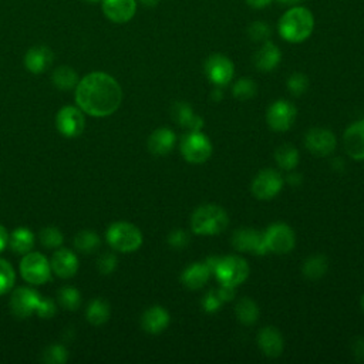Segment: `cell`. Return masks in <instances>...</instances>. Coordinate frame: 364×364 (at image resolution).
<instances>
[{
	"instance_id": "cell-23",
	"label": "cell",
	"mask_w": 364,
	"mask_h": 364,
	"mask_svg": "<svg viewBox=\"0 0 364 364\" xmlns=\"http://www.w3.org/2000/svg\"><path fill=\"white\" fill-rule=\"evenodd\" d=\"M175 145V134L168 128L154 131L148 139V148L155 155H165L172 151Z\"/></svg>"
},
{
	"instance_id": "cell-1",
	"label": "cell",
	"mask_w": 364,
	"mask_h": 364,
	"mask_svg": "<svg viewBox=\"0 0 364 364\" xmlns=\"http://www.w3.org/2000/svg\"><path fill=\"white\" fill-rule=\"evenodd\" d=\"M122 101V90L107 73L94 71L82 77L75 87V102L80 109L92 117L114 114Z\"/></svg>"
},
{
	"instance_id": "cell-41",
	"label": "cell",
	"mask_w": 364,
	"mask_h": 364,
	"mask_svg": "<svg viewBox=\"0 0 364 364\" xmlns=\"http://www.w3.org/2000/svg\"><path fill=\"white\" fill-rule=\"evenodd\" d=\"M220 303H223V301H222V300H220V297L218 296L216 290H215V291H209V293L203 297V300H202V306H203V309H205L206 311H209V313L216 311V310L219 309Z\"/></svg>"
},
{
	"instance_id": "cell-38",
	"label": "cell",
	"mask_w": 364,
	"mask_h": 364,
	"mask_svg": "<svg viewBox=\"0 0 364 364\" xmlns=\"http://www.w3.org/2000/svg\"><path fill=\"white\" fill-rule=\"evenodd\" d=\"M247 34H249L252 41H262L263 43V41L269 40V37L272 34V28L264 21H253L247 27Z\"/></svg>"
},
{
	"instance_id": "cell-49",
	"label": "cell",
	"mask_w": 364,
	"mask_h": 364,
	"mask_svg": "<svg viewBox=\"0 0 364 364\" xmlns=\"http://www.w3.org/2000/svg\"><path fill=\"white\" fill-rule=\"evenodd\" d=\"M277 1H280L282 4H287V6H297L303 0H277Z\"/></svg>"
},
{
	"instance_id": "cell-2",
	"label": "cell",
	"mask_w": 364,
	"mask_h": 364,
	"mask_svg": "<svg viewBox=\"0 0 364 364\" xmlns=\"http://www.w3.org/2000/svg\"><path fill=\"white\" fill-rule=\"evenodd\" d=\"M279 34L289 43L307 40L314 30V16L303 6H293L283 13L279 20Z\"/></svg>"
},
{
	"instance_id": "cell-26",
	"label": "cell",
	"mask_w": 364,
	"mask_h": 364,
	"mask_svg": "<svg viewBox=\"0 0 364 364\" xmlns=\"http://www.w3.org/2000/svg\"><path fill=\"white\" fill-rule=\"evenodd\" d=\"M9 245L16 253L26 255L34 246V235L27 228H17L9 236Z\"/></svg>"
},
{
	"instance_id": "cell-32",
	"label": "cell",
	"mask_w": 364,
	"mask_h": 364,
	"mask_svg": "<svg viewBox=\"0 0 364 364\" xmlns=\"http://www.w3.org/2000/svg\"><path fill=\"white\" fill-rule=\"evenodd\" d=\"M101 240L95 232L91 230H81L74 237V246L81 253H91L98 249Z\"/></svg>"
},
{
	"instance_id": "cell-13",
	"label": "cell",
	"mask_w": 364,
	"mask_h": 364,
	"mask_svg": "<svg viewBox=\"0 0 364 364\" xmlns=\"http://www.w3.org/2000/svg\"><path fill=\"white\" fill-rule=\"evenodd\" d=\"M282 186V175L274 169H264L253 179L252 192L259 199H270L279 193Z\"/></svg>"
},
{
	"instance_id": "cell-3",
	"label": "cell",
	"mask_w": 364,
	"mask_h": 364,
	"mask_svg": "<svg viewBox=\"0 0 364 364\" xmlns=\"http://www.w3.org/2000/svg\"><path fill=\"white\" fill-rule=\"evenodd\" d=\"M228 223V213L218 205L198 208L191 219V228L196 235H216L225 230Z\"/></svg>"
},
{
	"instance_id": "cell-9",
	"label": "cell",
	"mask_w": 364,
	"mask_h": 364,
	"mask_svg": "<svg viewBox=\"0 0 364 364\" xmlns=\"http://www.w3.org/2000/svg\"><path fill=\"white\" fill-rule=\"evenodd\" d=\"M205 73L210 82L218 87L228 85L233 78L235 67L233 63L222 54H212L205 61Z\"/></svg>"
},
{
	"instance_id": "cell-22",
	"label": "cell",
	"mask_w": 364,
	"mask_h": 364,
	"mask_svg": "<svg viewBox=\"0 0 364 364\" xmlns=\"http://www.w3.org/2000/svg\"><path fill=\"white\" fill-rule=\"evenodd\" d=\"M259 347L267 357H279L283 351V338L282 334L274 327H264L260 330Z\"/></svg>"
},
{
	"instance_id": "cell-36",
	"label": "cell",
	"mask_w": 364,
	"mask_h": 364,
	"mask_svg": "<svg viewBox=\"0 0 364 364\" xmlns=\"http://www.w3.org/2000/svg\"><path fill=\"white\" fill-rule=\"evenodd\" d=\"M63 240V233L54 226H47L40 230V242L46 247H58Z\"/></svg>"
},
{
	"instance_id": "cell-16",
	"label": "cell",
	"mask_w": 364,
	"mask_h": 364,
	"mask_svg": "<svg viewBox=\"0 0 364 364\" xmlns=\"http://www.w3.org/2000/svg\"><path fill=\"white\" fill-rule=\"evenodd\" d=\"M306 148L316 156H327L336 148V138L327 129L314 128L306 135Z\"/></svg>"
},
{
	"instance_id": "cell-31",
	"label": "cell",
	"mask_w": 364,
	"mask_h": 364,
	"mask_svg": "<svg viewBox=\"0 0 364 364\" xmlns=\"http://www.w3.org/2000/svg\"><path fill=\"white\" fill-rule=\"evenodd\" d=\"M236 317L243 324H253L259 317V307L250 299H240L236 304Z\"/></svg>"
},
{
	"instance_id": "cell-30",
	"label": "cell",
	"mask_w": 364,
	"mask_h": 364,
	"mask_svg": "<svg viewBox=\"0 0 364 364\" xmlns=\"http://www.w3.org/2000/svg\"><path fill=\"white\" fill-rule=\"evenodd\" d=\"M326 272H327V259L321 255L310 256L303 264L304 276L311 280H317V279L323 277L326 274Z\"/></svg>"
},
{
	"instance_id": "cell-8",
	"label": "cell",
	"mask_w": 364,
	"mask_h": 364,
	"mask_svg": "<svg viewBox=\"0 0 364 364\" xmlns=\"http://www.w3.org/2000/svg\"><path fill=\"white\" fill-rule=\"evenodd\" d=\"M269 252L284 255L294 247V233L284 223H274L263 233Z\"/></svg>"
},
{
	"instance_id": "cell-25",
	"label": "cell",
	"mask_w": 364,
	"mask_h": 364,
	"mask_svg": "<svg viewBox=\"0 0 364 364\" xmlns=\"http://www.w3.org/2000/svg\"><path fill=\"white\" fill-rule=\"evenodd\" d=\"M172 117L181 127L189 128L191 131H199L202 128V124H203L202 118L196 117L193 114L192 108L183 101H179V102L173 104Z\"/></svg>"
},
{
	"instance_id": "cell-50",
	"label": "cell",
	"mask_w": 364,
	"mask_h": 364,
	"mask_svg": "<svg viewBox=\"0 0 364 364\" xmlns=\"http://www.w3.org/2000/svg\"><path fill=\"white\" fill-rule=\"evenodd\" d=\"M223 97V94L220 92V90H215V94H213V98L215 100H220Z\"/></svg>"
},
{
	"instance_id": "cell-10",
	"label": "cell",
	"mask_w": 364,
	"mask_h": 364,
	"mask_svg": "<svg viewBox=\"0 0 364 364\" xmlns=\"http://www.w3.org/2000/svg\"><path fill=\"white\" fill-rule=\"evenodd\" d=\"M40 300V294L36 290L28 287H18L11 293L10 310L17 318H26L36 313Z\"/></svg>"
},
{
	"instance_id": "cell-40",
	"label": "cell",
	"mask_w": 364,
	"mask_h": 364,
	"mask_svg": "<svg viewBox=\"0 0 364 364\" xmlns=\"http://www.w3.org/2000/svg\"><path fill=\"white\" fill-rule=\"evenodd\" d=\"M97 267L100 270L101 274H109L115 270L117 267V257L112 253H104L98 262H97Z\"/></svg>"
},
{
	"instance_id": "cell-44",
	"label": "cell",
	"mask_w": 364,
	"mask_h": 364,
	"mask_svg": "<svg viewBox=\"0 0 364 364\" xmlns=\"http://www.w3.org/2000/svg\"><path fill=\"white\" fill-rule=\"evenodd\" d=\"M216 293H218V296L220 297L222 301H229V300H232L233 296H235V289H233V286L222 284V286L216 290Z\"/></svg>"
},
{
	"instance_id": "cell-42",
	"label": "cell",
	"mask_w": 364,
	"mask_h": 364,
	"mask_svg": "<svg viewBox=\"0 0 364 364\" xmlns=\"http://www.w3.org/2000/svg\"><path fill=\"white\" fill-rule=\"evenodd\" d=\"M36 314L43 317V318H50L55 314V304L53 300L46 299V300H40L38 307L36 310Z\"/></svg>"
},
{
	"instance_id": "cell-24",
	"label": "cell",
	"mask_w": 364,
	"mask_h": 364,
	"mask_svg": "<svg viewBox=\"0 0 364 364\" xmlns=\"http://www.w3.org/2000/svg\"><path fill=\"white\" fill-rule=\"evenodd\" d=\"M210 273L212 270L206 262L195 263V264H191L188 269H185V272L182 273V282L186 287L196 290L209 280Z\"/></svg>"
},
{
	"instance_id": "cell-28",
	"label": "cell",
	"mask_w": 364,
	"mask_h": 364,
	"mask_svg": "<svg viewBox=\"0 0 364 364\" xmlns=\"http://www.w3.org/2000/svg\"><path fill=\"white\" fill-rule=\"evenodd\" d=\"M111 310H109V304L104 300V299H94L85 311V317L88 320V323L94 324V326H101L104 324L108 318H109Z\"/></svg>"
},
{
	"instance_id": "cell-27",
	"label": "cell",
	"mask_w": 364,
	"mask_h": 364,
	"mask_svg": "<svg viewBox=\"0 0 364 364\" xmlns=\"http://www.w3.org/2000/svg\"><path fill=\"white\" fill-rule=\"evenodd\" d=\"M54 87H57L61 91H68L77 87L78 84V75L77 73L68 67V65H60L53 71L51 75Z\"/></svg>"
},
{
	"instance_id": "cell-51",
	"label": "cell",
	"mask_w": 364,
	"mask_h": 364,
	"mask_svg": "<svg viewBox=\"0 0 364 364\" xmlns=\"http://www.w3.org/2000/svg\"><path fill=\"white\" fill-rule=\"evenodd\" d=\"M87 1H90V3H97V1H101V0H87Z\"/></svg>"
},
{
	"instance_id": "cell-15",
	"label": "cell",
	"mask_w": 364,
	"mask_h": 364,
	"mask_svg": "<svg viewBox=\"0 0 364 364\" xmlns=\"http://www.w3.org/2000/svg\"><path fill=\"white\" fill-rule=\"evenodd\" d=\"M104 16L118 24L129 21L136 13V0H101Z\"/></svg>"
},
{
	"instance_id": "cell-17",
	"label": "cell",
	"mask_w": 364,
	"mask_h": 364,
	"mask_svg": "<svg viewBox=\"0 0 364 364\" xmlns=\"http://www.w3.org/2000/svg\"><path fill=\"white\" fill-rule=\"evenodd\" d=\"M344 148L346 152L353 158L364 159V119L351 124L344 132Z\"/></svg>"
},
{
	"instance_id": "cell-29",
	"label": "cell",
	"mask_w": 364,
	"mask_h": 364,
	"mask_svg": "<svg viewBox=\"0 0 364 364\" xmlns=\"http://www.w3.org/2000/svg\"><path fill=\"white\" fill-rule=\"evenodd\" d=\"M274 159L282 169L291 171L299 164V152L293 145L284 144L276 149Z\"/></svg>"
},
{
	"instance_id": "cell-35",
	"label": "cell",
	"mask_w": 364,
	"mask_h": 364,
	"mask_svg": "<svg viewBox=\"0 0 364 364\" xmlns=\"http://www.w3.org/2000/svg\"><path fill=\"white\" fill-rule=\"evenodd\" d=\"M14 270L11 264L0 257V296L7 293L14 284Z\"/></svg>"
},
{
	"instance_id": "cell-48",
	"label": "cell",
	"mask_w": 364,
	"mask_h": 364,
	"mask_svg": "<svg viewBox=\"0 0 364 364\" xmlns=\"http://www.w3.org/2000/svg\"><path fill=\"white\" fill-rule=\"evenodd\" d=\"M138 1L145 7H155L159 3V0H138Z\"/></svg>"
},
{
	"instance_id": "cell-21",
	"label": "cell",
	"mask_w": 364,
	"mask_h": 364,
	"mask_svg": "<svg viewBox=\"0 0 364 364\" xmlns=\"http://www.w3.org/2000/svg\"><path fill=\"white\" fill-rule=\"evenodd\" d=\"M169 324V314L161 306L149 307L141 317V326L146 333L158 334Z\"/></svg>"
},
{
	"instance_id": "cell-37",
	"label": "cell",
	"mask_w": 364,
	"mask_h": 364,
	"mask_svg": "<svg viewBox=\"0 0 364 364\" xmlns=\"http://www.w3.org/2000/svg\"><path fill=\"white\" fill-rule=\"evenodd\" d=\"M68 358V353L64 346L61 344H53L47 347L43 353V360L50 364H63Z\"/></svg>"
},
{
	"instance_id": "cell-34",
	"label": "cell",
	"mask_w": 364,
	"mask_h": 364,
	"mask_svg": "<svg viewBox=\"0 0 364 364\" xmlns=\"http://www.w3.org/2000/svg\"><path fill=\"white\" fill-rule=\"evenodd\" d=\"M232 92L237 100H249L256 94V84L250 78H240L233 84Z\"/></svg>"
},
{
	"instance_id": "cell-19",
	"label": "cell",
	"mask_w": 364,
	"mask_h": 364,
	"mask_svg": "<svg viewBox=\"0 0 364 364\" xmlns=\"http://www.w3.org/2000/svg\"><path fill=\"white\" fill-rule=\"evenodd\" d=\"M51 270L61 279L73 277L78 270V259L68 249H60L53 255Z\"/></svg>"
},
{
	"instance_id": "cell-52",
	"label": "cell",
	"mask_w": 364,
	"mask_h": 364,
	"mask_svg": "<svg viewBox=\"0 0 364 364\" xmlns=\"http://www.w3.org/2000/svg\"><path fill=\"white\" fill-rule=\"evenodd\" d=\"M361 304H363V309H364V296H363V300H361Z\"/></svg>"
},
{
	"instance_id": "cell-14",
	"label": "cell",
	"mask_w": 364,
	"mask_h": 364,
	"mask_svg": "<svg viewBox=\"0 0 364 364\" xmlns=\"http://www.w3.org/2000/svg\"><path fill=\"white\" fill-rule=\"evenodd\" d=\"M266 119L272 129L280 132L287 131L296 119V108L289 101H276L267 109Z\"/></svg>"
},
{
	"instance_id": "cell-46",
	"label": "cell",
	"mask_w": 364,
	"mask_h": 364,
	"mask_svg": "<svg viewBox=\"0 0 364 364\" xmlns=\"http://www.w3.org/2000/svg\"><path fill=\"white\" fill-rule=\"evenodd\" d=\"M7 245H9V233H7L6 228L3 225H0V252H3Z\"/></svg>"
},
{
	"instance_id": "cell-6",
	"label": "cell",
	"mask_w": 364,
	"mask_h": 364,
	"mask_svg": "<svg viewBox=\"0 0 364 364\" xmlns=\"http://www.w3.org/2000/svg\"><path fill=\"white\" fill-rule=\"evenodd\" d=\"M213 272L218 280L220 282V284L235 287L247 277L249 266L242 257L225 256V257H219Z\"/></svg>"
},
{
	"instance_id": "cell-7",
	"label": "cell",
	"mask_w": 364,
	"mask_h": 364,
	"mask_svg": "<svg viewBox=\"0 0 364 364\" xmlns=\"http://www.w3.org/2000/svg\"><path fill=\"white\" fill-rule=\"evenodd\" d=\"M181 152L188 162L202 164L212 154L210 141L199 131H191L181 141Z\"/></svg>"
},
{
	"instance_id": "cell-39",
	"label": "cell",
	"mask_w": 364,
	"mask_h": 364,
	"mask_svg": "<svg viewBox=\"0 0 364 364\" xmlns=\"http://www.w3.org/2000/svg\"><path fill=\"white\" fill-rule=\"evenodd\" d=\"M287 88L293 95H301L309 88V80L301 73H294L287 80Z\"/></svg>"
},
{
	"instance_id": "cell-5",
	"label": "cell",
	"mask_w": 364,
	"mask_h": 364,
	"mask_svg": "<svg viewBox=\"0 0 364 364\" xmlns=\"http://www.w3.org/2000/svg\"><path fill=\"white\" fill-rule=\"evenodd\" d=\"M51 266L47 257L38 252H28L20 262L21 277L30 284H43L50 280Z\"/></svg>"
},
{
	"instance_id": "cell-11",
	"label": "cell",
	"mask_w": 364,
	"mask_h": 364,
	"mask_svg": "<svg viewBox=\"0 0 364 364\" xmlns=\"http://www.w3.org/2000/svg\"><path fill=\"white\" fill-rule=\"evenodd\" d=\"M84 115L81 112V109L75 108V107H63L55 117V125L57 129L60 131V134H63L67 138H74L78 136L82 129H84Z\"/></svg>"
},
{
	"instance_id": "cell-33",
	"label": "cell",
	"mask_w": 364,
	"mask_h": 364,
	"mask_svg": "<svg viewBox=\"0 0 364 364\" xmlns=\"http://www.w3.org/2000/svg\"><path fill=\"white\" fill-rule=\"evenodd\" d=\"M58 301L60 304L67 310H77L81 304V296L80 291L74 287H63L58 291Z\"/></svg>"
},
{
	"instance_id": "cell-18",
	"label": "cell",
	"mask_w": 364,
	"mask_h": 364,
	"mask_svg": "<svg viewBox=\"0 0 364 364\" xmlns=\"http://www.w3.org/2000/svg\"><path fill=\"white\" fill-rule=\"evenodd\" d=\"M54 54L47 46H34L24 55V65L33 74L44 73L53 63Z\"/></svg>"
},
{
	"instance_id": "cell-4",
	"label": "cell",
	"mask_w": 364,
	"mask_h": 364,
	"mask_svg": "<svg viewBox=\"0 0 364 364\" xmlns=\"http://www.w3.org/2000/svg\"><path fill=\"white\" fill-rule=\"evenodd\" d=\"M107 240L112 249L129 253L142 245V233L132 223L115 222L107 230Z\"/></svg>"
},
{
	"instance_id": "cell-47",
	"label": "cell",
	"mask_w": 364,
	"mask_h": 364,
	"mask_svg": "<svg viewBox=\"0 0 364 364\" xmlns=\"http://www.w3.org/2000/svg\"><path fill=\"white\" fill-rule=\"evenodd\" d=\"M273 0H246V3L252 7V9H264L267 7Z\"/></svg>"
},
{
	"instance_id": "cell-43",
	"label": "cell",
	"mask_w": 364,
	"mask_h": 364,
	"mask_svg": "<svg viewBox=\"0 0 364 364\" xmlns=\"http://www.w3.org/2000/svg\"><path fill=\"white\" fill-rule=\"evenodd\" d=\"M188 242H189V239H188V236H186V233H185L183 230H173V232L169 235V237H168V243H169L172 247H175V249L183 247Z\"/></svg>"
},
{
	"instance_id": "cell-20",
	"label": "cell",
	"mask_w": 364,
	"mask_h": 364,
	"mask_svg": "<svg viewBox=\"0 0 364 364\" xmlns=\"http://www.w3.org/2000/svg\"><path fill=\"white\" fill-rule=\"evenodd\" d=\"M282 60V53L279 50V47L272 43L270 40L263 41V44L260 46V48L256 51L255 57H253V63L260 70V71H272L277 67V64Z\"/></svg>"
},
{
	"instance_id": "cell-45",
	"label": "cell",
	"mask_w": 364,
	"mask_h": 364,
	"mask_svg": "<svg viewBox=\"0 0 364 364\" xmlns=\"http://www.w3.org/2000/svg\"><path fill=\"white\" fill-rule=\"evenodd\" d=\"M353 353H354V355H355L357 360L364 361V338H357V340H354Z\"/></svg>"
},
{
	"instance_id": "cell-12",
	"label": "cell",
	"mask_w": 364,
	"mask_h": 364,
	"mask_svg": "<svg viewBox=\"0 0 364 364\" xmlns=\"http://www.w3.org/2000/svg\"><path fill=\"white\" fill-rule=\"evenodd\" d=\"M232 245L239 252H249L253 255H264L267 252L263 233L249 228L237 229L232 236Z\"/></svg>"
}]
</instances>
